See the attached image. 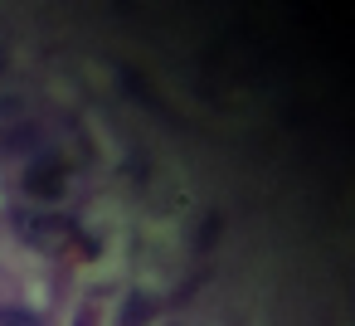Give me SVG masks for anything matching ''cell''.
<instances>
[{
	"label": "cell",
	"mask_w": 355,
	"mask_h": 326,
	"mask_svg": "<svg viewBox=\"0 0 355 326\" xmlns=\"http://www.w3.org/2000/svg\"><path fill=\"white\" fill-rule=\"evenodd\" d=\"M15 234H20L30 248H49V253L78 243V224H73L69 214H59V209H20V214H15Z\"/></svg>",
	"instance_id": "obj_1"
},
{
	"label": "cell",
	"mask_w": 355,
	"mask_h": 326,
	"mask_svg": "<svg viewBox=\"0 0 355 326\" xmlns=\"http://www.w3.org/2000/svg\"><path fill=\"white\" fill-rule=\"evenodd\" d=\"M64 185H69V175H64V166H59L54 156H49V161H35L30 175H25V190H30V195H44V200H59Z\"/></svg>",
	"instance_id": "obj_2"
},
{
	"label": "cell",
	"mask_w": 355,
	"mask_h": 326,
	"mask_svg": "<svg viewBox=\"0 0 355 326\" xmlns=\"http://www.w3.org/2000/svg\"><path fill=\"white\" fill-rule=\"evenodd\" d=\"M0 326H40V316L25 307H0Z\"/></svg>",
	"instance_id": "obj_3"
},
{
	"label": "cell",
	"mask_w": 355,
	"mask_h": 326,
	"mask_svg": "<svg viewBox=\"0 0 355 326\" xmlns=\"http://www.w3.org/2000/svg\"><path fill=\"white\" fill-rule=\"evenodd\" d=\"M0 74H6V59H0Z\"/></svg>",
	"instance_id": "obj_4"
}]
</instances>
